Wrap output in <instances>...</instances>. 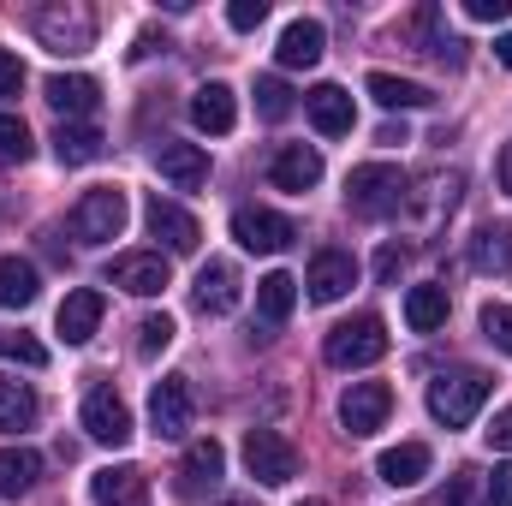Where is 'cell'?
I'll list each match as a JSON object with an SVG mask.
<instances>
[{
  "label": "cell",
  "instance_id": "obj_30",
  "mask_svg": "<svg viewBox=\"0 0 512 506\" xmlns=\"http://www.w3.org/2000/svg\"><path fill=\"white\" fill-rule=\"evenodd\" d=\"M36 268L24 262V256H0V310H24V304H36Z\"/></svg>",
  "mask_w": 512,
  "mask_h": 506
},
{
  "label": "cell",
  "instance_id": "obj_35",
  "mask_svg": "<svg viewBox=\"0 0 512 506\" xmlns=\"http://www.w3.org/2000/svg\"><path fill=\"white\" fill-rule=\"evenodd\" d=\"M0 358H12V364H24V370H42V364H48V346L30 340V334H18V328H0Z\"/></svg>",
  "mask_w": 512,
  "mask_h": 506
},
{
  "label": "cell",
  "instance_id": "obj_12",
  "mask_svg": "<svg viewBox=\"0 0 512 506\" xmlns=\"http://www.w3.org/2000/svg\"><path fill=\"white\" fill-rule=\"evenodd\" d=\"M84 429H90V441H102V447H126L131 441L126 399H120L114 387H96V393L84 399Z\"/></svg>",
  "mask_w": 512,
  "mask_h": 506
},
{
  "label": "cell",
  "instance_id": "obj_45",
  "mask_svg": "<svg viewBox=\"0 0 512 506\" xmlns=\"http://www.w3.org/2000/svg\"><path fill=\"white\" fill-rule=\"evenodd\" d=\"M495 179H501V191L512 197V143L501 149V161H495Z\"/></svg>",
  "mask_w": 512,
  "mask_h": 506
},
{
  "label": "cell",
  "instance_id": "obj_6",
  "mask_svg": "<svg viewBox=\"0 0 512 506\" xmlns=\"http://www.w3.org/2000/svg\"><path fill=\"white\" fill-rule=\"evenodd\" d=\"M245 471L268 489H286L298 477V447L286 435H274V429H251L245 435Z\"/></svg>",
  "mask_w": 512,
  "mask_h": 506
},
{
  "label": "cell",
  "instance_id": "obj_18",
  "mask_svg": "<svg viewBox=\"0 0 512 506\" xmlns=\"http://www.w3.org/2000/svg\"><path fill=\"white\" fill-rule=\"evenodd\" d=\"M102 292L96 286H78V292H66V304H60V316H54V328H60V340L66 346H84L96 328H102Z\"/></svg>",
  "mask_w": 512,
  "mask_h": 506
},
{
  "label": "cell",
  "instance_id": "obj_7",
  "mask_svg": "<svg viewBox=\"0 0 512 506\" xmlns=\"http://www.w3.org/2000/svg\"><path fill=\"white\" fill-rule=\"evenodd\" d=\"M191 417H197V399H191V381L185 376H161L149 393V429L161 441H185L191 435Z\"/></svg>",
  "mask_w": 512,
  "mask_h": 506
},
{
  "label": "cell",
  "instance_id": "obj_43",
  "mask_svg": "<svg viewBox=\"0 0 512 506\" xmlns=\"http://www.w3.org/2000/svg\"><path fill=\"white\" fill-rule=\"evenodd\" d=\"M483 435H489V447H495V453H512V405H507V411H495V423H489Z\"/></svg>",
  "mask_w": 512,
  "mask_h": 506
},
{
  "label": "cell",
  "instance_id": "obj_5",
  "mask_svg": "<svg viewBox=\"0 0 512 506\" xmlns=\"http://www.w3.org/2000/svg\"><path fill=\"white\" fill-rule=\"evenodd\" d=\"M322 358H328L334 370H364V364H382V358H387L382 316H352V322H340V328L328 334Z\"/></svg>",
  "mask_w": 512,
  "mask_h": 506
},
{
  "label": "cell",
  "instance_id": "obj_49",
  "mask_svg": "<svg viewBox=\"0 0 512 506\" xmlns=\"http://www.w3.org/2000/svg\"><path fill=\"white\" fill-rule=\"evenodd\" d=\"M298 506H322V501H298Z\"/></svg>",
  "mask_w": 512,
  "mask_h": 506
},
{
  "label": "cell",
  "instance_id": "obj_22",
  "mask_svg": "<svg viewBox=\"0 0 512 506\" xmlns=\"http://www.w3.org/2000/svg\"><path fill=\"white\" fill-rule=\"evenodd\" d=\"M376 477H382L387 489H411V483H423V477H429V447H423V441H399V447H387L382 459H376Z\"/></svg>",
  "mask_w": 512,
  "mask_h": 506
},
{
  "label": "cell",
  "instance_id": "obj_20",
  "mask_svg": "<svg viewBox=\"0 0 512 506\" xmlns=\"http://www.w3.org/2000/svg\"><path fill=\"white\" fill-rule=\"evenodd\" d=\"M221 471H227V453H221V441H191L185 447V465H179V495H203V489H215L221 483Z\"/></svg>",
  "mask_w": 512,
  "mask_h": 506
},
{
  "label": "cell",
  "instance_id": "obj_31",
  "mask_svg": "<svg viewBox=\"0 0 512 506\" xmlns=\"http://www.w3.org/2000/svg\"><path fill=\"white\" fill-rule=\"evenodd\" d=\"M42 477V453L30 447H0V495H30Z\"/></svg>",
  "mask_w": 512,
  "mask_h": 506
},
{
  "label": "cell",
  "instance_id": "obj_15",
  "mask_svg": "<svg viewBox=\"0 0 512 506\" xmlns=\"http://www.w3.org/2000/svg\"><path fill=\"white\" fill-rule=\"evenodd\" d=\"M108 280H114L120 292H131V298H155V292L167 286V256L161 251H126V256H114Z\"/></svg>",
  "mask_w": 512,
  "mask_h": 506
},
{
  "label": "cell",
  "instance_id": "obj_21",
  "mask_svg": "<svg viewBox=\"0 0 512 506\" xmlns=\"http://www.w3.org/2000/svg\"><path fill=\"white\" fill-rule=\"evenodd\" d=\"M304 114H310V126L322 131V137H346L352 131V96L340 90V84H316L310 96H304Z\"/></svg>",
  "mask_w": 512,
  "mask_h": 506
},
{
  "label": "cell",
  "instance_id": "obj_2",
  "mask_svg": "<svg viewBox=\"0 0 512 506\" xmlns=\"http://www.w3.org/2000/svg\"><path fill=\"white\" fill-rule=\"evenodd\" d=\"M30 30H36V42L48 48V54H84V48H96V12L90 6H36V18H30Z\"/></svg>",
  "mask_w": 512,
  "mask_h": 506
},
{
  "label": "cell",
  "instance_id": "obj_11",
  "mask_svg": "<svg viewBox=\"0 0 512 506\" xmlns=\"http://www.w3.org/2000/svg\"><path fill=\"white\" fill-rule=\"evenodd\" d=\"M155 173H161L173 191H197V185L209 179V155H203V143L161 137V143H155Z\"/></svg>",
  "mask_w": 512,
  "mask_h": 506
},
{
  "label": "cell",
  "instance_id": "obj_33",
  "mask_svg": "<svg viewBox=\"0 0 512 506\" xmlns=\"http://www.w3.org/2000/svg\"><path fill=\"white\" fill-rule=\"evenodd\" d=\"M36 393L24 387V381H0V435H18V429H30L36 423Z\"/></svg>",
  "mask_w": 512,
  "mask_h": 506
},
{
  "label": "cell",
  "instance_id": "obj_4",
  "mask_svg": "<svg viewBox=\"0 0 512 506\" xmlns=\"http://www.w3.org/2000/svg\"><path fill=\"white\" fill-rule=\"evenodd\" d=\"M126 191L120 185H96V191H84L78 197V209H72V239L78 245H108V239H120L126 233Z\"/></svg>",
  "mask_w": 512,
  "mask_h": 506
},
{
  "label": "cell",
  "instance_id": "obj_10",
  "mask_svg": "<svg viewBox=\"0 0 512 506\" xmlns=\"http://www.w3.org/2000/svg\"><path fill=\"white\" fill-rule=\"evenodd\" d=\"M239 268L227 262V256H209L203 268H197V286H191V298H197V310L203 316H233L239 310Z\"/></svg>",
  "mask_w": 512,
  "mask_h": 506
},
{
  "label": "cell",
  "instance_id": "obj_36",
  "mask_svg": "<svg viewBox=\"0 0 512 506\" xmlns=\"http://www.w3.org/2000/svg\"><path fill=\"white\" fill-rule=\"evenodd\" d=\"M173 334H179V328H173V316H143V322H137V358L167 352V346H173Z\"/></svg>",
  "mask_w": 512,
  "mask_h": 506
},
{
  "label": "cell",
  "instance_id": "obj_23",
  "mask_svg": "<svg viewBox=\"0 0 512 506\" xmlns=\"http://www.w3.org/2000/svg\"><path fill=\"white\" fill-rule=\"evenodd\" d=\"M322 48H328V30H322L316 18H292V24L280 30V48H274V54H280V66L298 72V66H316Z\"/></svg>",
  "mask_w": 512,
  "mask_h": 506
},
{
  "label": "cell",
  "instance_id": "obj_3",
  "mask_svg": "<svg viewBox=\"0 0 512 506\" xmlns=\"http://www.w3.org/2000/svg\"><path fill=\"white\" fill-rule=\"evenodd\" d=\"M483 405H489V376L483 370H453V376L429 381V417L447 423V429H465Z\"/></svg>",
  "mask_w": 512,
  "mask_h": 506
},
{
  "label": "cell",
  "instance_id": "obj_34",
  "mask_svg": "<svg viewBox=\"0 0 512 506\" xmlns=\"http://www.w3.org/2000/svg\"><path fill=\"white\" fill-rule=\"evenodd\" d=\"M30 126L18 120V114H0V167H24L30 161Z\"/></svg>",
  "mask_w": 512,
  "mask_h": 506
},
{
  "label": "cell",
  "instance_id": "obj_46",
  "mask_svg": "<svg viewBox=\"0 0 512 506\" xmlns=\"http://www.w3.org/2000/svg\"><path fill=\"white\" fill-rule=\"evenodd\" d=\"M465 495H471V471H459V477L447 483V501H465Z\"/></svg>",
  "mask_w": 512,
  "mask_h": 506
},
{
  "label": "cell",
  "instance_id": "obj_26",
  "mask_svg": "<svg viewBox=\"0 0 512 506\" xmlns=\"http://www.w3.org/2000/svg\"><path fill=\"white\" fill-rule=\"evenodd\" d=\"M90 501L96 506H137L143 501V471L137 465H108L90 477Z\"/></svg>",
  "mask_w": 512,
  "mask_h": 506
},
{
  "label": "cell",
  "instance_id": "obj_25",
  "mask_svg": "<svg viewBox=\"0 0 512 506\" xmlns=\"http://www.w3.org/2000/svg\"><path fill=\"white\" fill-rule=\"evenodd\" d=\"M191 120L209 131V137H227V131L239 126V102H233V90H227V84H203V90L191 96Z\"/></svg>",
  "mask_w": 512,
  "mask_h": 506
},
{
  "label": "cell",
  "instance_id": "obj_14",
  "mask_svg": "<svg viewBox=\"0 0 512 506\" xmlns=\"http://www.w3.org/2000/svg\"><path fill=\"white\" fill-rule=\"evenodd\" d=\"M304 286H310V298H316V304H340V298L358 286V262H352L346 251H316V256H310Z\"/></svg>",
  "mask_w": 512,
  "mask_h": 506
},
{
  "label": "cell",
  "instance_id": "obj_39",
  "mask_svg": "<svg viewBox=\"0 0 512 506\" xmlns=\"http://www.w3.org/2000/svg\"><path fill=\"white\" fill-rule=\"evenodd\" d=\"M262 18H268V0H233V6H227V24H233V30H256Z\"/></svg>",
  "mask_w": 512,
  "mask_h": 506
},
{
  "label": "cell",
  "instance_id": "obj_9",
  "mask_svg": "<svg viewBox=\"0 0 512 506\" xmlns=\"http://www.w3.org/2000/svg\"><path fill=\"white\" fill-rule=\"evenodd\" d=\"M387 411H393V387H387V381H352L346 399H340L346 435H376L387 423Z\"/></svg>",
  "mask_w": 512,
  "mask_h": 506
},
{
  "label": "cell",
  "instance_id": "obj_32",
  "mask_svg": "<svg viewBox=\"0 0 512 506\" xmlns=\"http://www.w3.org/2000/svg\"><path fill=\"white\" fill-rule=\"evenodd\" d=\"M382 108H429L435 96L423 90V84H411V78H393V72H370V84H364Z\"/></svg>",
  "mask_w": 512,
  "mask_h": 506
},
{
  "label": "cell",
  "instance_id": "obj_13",
  "mask_svg": "<svg viewBox=\"0 0 512 506\" xmlns=\"http://www.w3.org/2000/svg\"><path fill=\"white\" fill-rule=\"evenodd\" d=\"M143 221H149V233H155L173 256H191V251H197V239H203L197 215H185V209H179V203H167V197H149Z\"/></svg>",
  "mask_w": 512,
  "mask_h": 506
},
{
  "label": "cell",
  "instance_id": "obj_16",
  "mask_svg": "<svg viewBox=\"0 0 512 506\" xmlns=\"http://www.w3.org/2000/svg\"><path fill=\"white\" fill-rule=\"evenodd\" d=\"M459 197H465V179H459V173H429L417 191L405 185V215H417V221H441V215L459 209Z\"/></svg>",
  "mask_w": 512,
  "mask_h": 506
},
{
  "label": "cell",
  "instance_id": "obj_48",
  "mask_svg": "<svg viewBox=\"0 0 512 506\" xmlns=\"http://www.w3.org/2000/svg\"><path fill=\"white\" fill-rule=\"evenodd\" d=\"M221 506H256V501H245V495H233V501H221Z\"/></svg>",
  "mask_w": 512,
  "mask_h": 506
},
{
  "label": "cell",
  "instance_id": "obj_41",
  "mask_svg": "<svg viewBox=\"0 0 512 506\" xmlns=\"http://www.w3.org/2000/svg\"><path fill=\"white\" fill-rule=\"evenodd\" d=\"M465 18H477V24H507L512 0H465Z\"/></svg>",
  "mask_w": 512,
  "mask_h": 506
},
{
  "label": "cell",
  "instance_id": "obj_44",
  "mask_svg": "<svg viewBox=\"0 0 512 506\" xmlns=\"http://www.w3.org/2000/svg\"><path fill=\"white\" fill-rule=\"evenodd\" d=\"M399 262H405V251H399V245H382V251H376V280H382V286H393V280H399Z\"/></svg>",
  "mask_w": 512,
  "mask_h": 506
},
{
  "label": "cell",
  "instance_id": "obj_47",
  "mask_svg": "<svg viewBox=\"0 0 512 506\" xmlns=\"http://www.w3.org/2000/svg\"><path fill=\"white\" fill-rule=\"evenodd\" d=\"M495 60H501V66H512V30H507V36H495Z\"/></svg>",
  "mask_w": 512,
  "mask_h": 506
},
{
  "label": "cell",
  "instance_id": "obj_1",
  "mask_svg": "<svg viewBox=\"0 0 512 506\" xmlns=\"http://www.w3.org/2000/svg\"><path fill=\"white\" fill-rule=\"evenodd\" d=\"M346 203H352V215H364V221H387V215H399V209H405V173L387 167V161H364V167H352V179H346Z\"/></svg>",
  "mask_w": 512,
  "mask_h": 506
},
{
  "label": "cell",
  "instance_id": "obj_27",
  "mask_svg": "<svg viewBox=\"0 0 512 506\" xmlns=\"http://www.w3.org/2000/svg\"><path fill=\"white\" fill-rule=\"evenodd\" d=\"M471 268L477 274H512V227L489 221L471 233Z\"/></svg>",
  "mask_w": 512,
  "mask_h": 506
},
{
  "label": "cell",
  "instance_id": "obj_38",
  "mask_svg": "<svg viewBox=\"0 0 512 506\" xmlns=\"http://www.w3.org/2000/svg\"><path fill=\"white\" fill-rule=\"evenodd\" d=\"M483 334H489L495 352L512 358V304H483Z\"/></svg>",
  "mask_w": 512,
  "mask_h": 506
},
{
  "label": "cell",
  "instance_id": "obj_17",
  "mask_svg": "<svg viewBox=\"0 0 512 506\" xmlns=\"http://www.w3.org/2000/svg\"><path fill=\"white\" fill-rule=\"evenodd\" d=\"M42 96H48V108H54L60 120H84V114H96L102 84H96V78H84V72H60V78H48V84H42Z\"/></svg>",
  "mask_w": 512,
  "mask_h": 506
},
{
  "label": "cell",
  "instance_id": "obj_19",
  "mask_svg": "<svg viewBox=\"0 0 512 506\" xmlns=\"http://www.w3.org/2000/svg\"><path fill=\"white\" fill-rule=\"evenodd\" d=\"M268 179H274V191H310V185H322V155L310 143H286L274 155Z\"/></svg>",
  "mask_w": 512,
  "mask_h": 506
},
{
  "label": "cell",
  "instance_id": "obj_24",
  "mask_svg": "<svg viewBox=\"0 0 512 506\" xmlns=\"http://www.w3.org/2000/svg\"><path fill=\"white\" fill-rule=\"evenodd\" d=\"M102 149H108V137L96 126H84V120H60V131H54V161L60 167H90V161H102Z\"/></svg>",
  "mask_w": 512,
  "mask_h": 506
},
{
  "label": "cell",
  "instance_id": "obj_40",
  "mask_svg": "<svg viewBox=\"0 0 512 506\" xmlns=\"http://www.w3.org/2000/svg\"><path fill=\"white\" fill-rule=\"evenodd\" d=\"M18 90H24V60H18L12 48H0V102L18 96Z\"/></svg>",
  "mask_w": 512,
  "mask_h": 506
},
{
  "label": "cell",
  "instance_id": "obj_28",
  "mask_svg": "<svg viewBox=\"0 0 512 506\" xmlns=\"http://www.w3.org/2000/svg\"><path fill=\"white\" fill-rule=\"evenodd\" d=\"M447 310H453L447 286H411V292H405V328H411V334H435V328L447 322Z\"/></svg>",
  "mask_w": 512,
  "mask_h": 506
},
{
  "label": "cell",
  "instance_id": "obj_29",
  "mask_svg": "<svg viewBox=\"0 0 512 506\" xmlns=\"http://www.w3.org/2000/svg\"><path fill=\"white\" fill-rule=\"evenodd\" d=\"M292 304H298V280H292V274H280V268H274V274H262V280H256V310H262V322H268V328H280V322L292 316Z\"/></svg>",
  "mask_w": 512,
  "mask_h": 506
},
{
  "label": "cell",
  "instance_id": "obj_37",
  "mask_svg": "<svg viewBox=\"0 0 512 506\" xmlns=\"http://www.w3.org/2000/svg\"><path fill=\"white\" fill-rule=\"evenodd\" d=\"M256 114L262 120H286L292 114V90L280 78H256Z\"/></svg>",
  "mask_w": 512,
  "mask_h": 506
},
{
  "label": "cell",
  "instance_id": "obj_8",
  "mask_svg": "<svg viewBox=\"0 0 512 506\" xmlns=\"http://www.w3.org/2000/svg\"><path fill=\"white\" fill-rule=\"evenodd\" d=\"M233 239H239L245 251H256V256H274V251H286V245L298 239V227H292L286 215H274V209L245 203V209H233Z\"/></svg>",
  "mask_w": 512,
  "mask_h": 506
},
{
  "label": "cell",
  "instance_id": "obj_42",
  "mask_svg": "<svg viewBox=\"0 0 512 506\" xmlns=\"http://www.w3.org/2000/svg\"><path fill=\"white\" fill-rule=\"evenodd\" d=\"M483 506H512V465H501V471L489 477V489H483Z\"/></svg>",
  "mask_w": 512,
  "mask_h": 506
}]
</instances>
